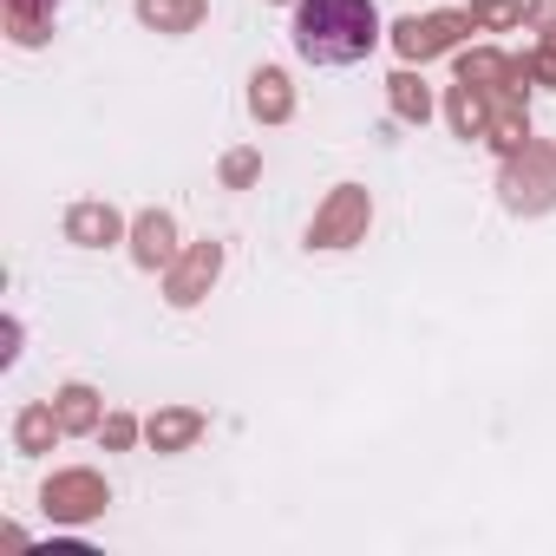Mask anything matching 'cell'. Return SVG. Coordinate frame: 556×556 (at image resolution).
<instances>
[{"label": "cell", "mask_w": 556, "mask_h": 556, "mask_svg": "<svg viewBox=\"0 0 556 556\" xmlns=\"http://www.w3.org/2000/svg\"><path fill=\"white\" fill-rule=\"evenodd\" d=\"M471 21H497V27H510V21H523V8H517V0H471Z\"/></svg>", "instance_id": "2e32d148"}, {"label": "cell", "mask_w": 556, "mask_h": 556, "mask_svg": "<svg viewBox=\"0 0 556 556\" xmlns=\"http://www.w3.org/2000/svg\"><path fill=\"white\" fill-rule=\"evenodd\" d=\"M361 229H367V190H354V184H348V190H334V197H328V210L315 216L308 242H315V249H341V242H354Z\"/></svg>", "instance_id": "7a4b0ae2"}, {"label": "cell", "mask_w": 556, "mask_h": 556, "mask_svg": "<svg viewBox=\"0 0 556 556\" xmlns=\"http://www.w3.org/2000/svg\"><path fill=\"white\" fill-rule=\"evenodd\" d=\"M458 27H471V14H413V21H400L393 27V47L406 53V60H432V53H445L452 40H458Z\"/></svg>", "instance_id": "3957f363"}, {"label": "cell", "mask_w": 556, "mask_h": 556, "mask_svg": "<svg viewBox=\"0 0 556 556\" xmlns=\"http://www.w3.org/2000/svg\"><path fill=\"white\" fill-rule=\"evenodd\" d=\"M216 268H223V249H216V242H197V249L170 268V302H177V308L203 302V289L216 282Z\"/></svg>", "instance_id": "5b68a950"}, {"label": "cell", "mask_w": 556, "mask_h": 556, "mask_svg": "<svg viewBox=\"0 0 556 556\" xmlns=\"http://www.w3.org/2000/svg\"><path fill=\"white\" fill-rule=\"evenodd\" d=\"M138 14H144V27H157V34H190V27L203 21V0H138Z\"/></svg>", "instance_id": "52a82bcc"}, {"label": "cell", "mask_w": 556, "mask_h": 556, "mask_svg": "<svg viewBox=\"0 0 556 556\" xmlns=\"http://www.w3.org/2000/svg\"><path fill=\"white\" fill-rule=\"evenodd\" d=\"M144 432H151V445H157V452H177V445H190V439L203 432V419H197V413H157Z\"/></svg>", "instance_id": "7c38bea8"}, {"label": "cell", "mask_w": 556, "mask_h": 556, "mask_svg": "<svg viewBox=\"0 0 556 556\" xmlns=\"http://www.w3.org/2000/svg\"><path fill=\"white\" fill-rule=\"evenodd\" d=\"M60 426H66V432H92V426H99L92 387H66V393H60Z\"/></svg>", "instance_id": "4fadbf2b"}, {"label": "cell", "mask_w": 556, "mask_h": 556, "mask_svg": "<svg viewBox=\"0 0 556 556\" xmlns=\"http://www.w3.org/2000/svg\"><path fill=\"white\" fill-rule=\"evenodd\" d=\"M452 125H458L465 138H484V131H491V105H484V86H471V79H465V86L452 92Z\"/></svg>", "instance_id": "ba28073f"}, {"label": "cell", "mask_w": 556, "mask_h": 556, "mask_svg": "<svg viewBox=\"0 0 556 556\" xmlns=\"http://www.w3.org/2000/svg\"><path fill=\"white\" fill-rule=\"evenodd\" d=\"M380 40L374 0H295V53L308 66H354Z\"/></svg>", "instance_id": "6da1fadb"}, {"label": "cell", "mask_w": 556, "mask_h": 556, "mask_svg": "<svg viewBox=\"0 0 556 556\" xmlns=\"http://www.w3.org/2000/svg\"><path fill=\"white\" fill-rule=\"evenodd\" d=\"M249 105H255V118H289V79L275 73V66H262V73H255Z\"/></svg>", "instance_id": "8fae6325"}, {"label": "cell", "mask_w": 556, "mask_h": 556, "mask_svg": "<svg viewBox=\"0 0 556 556\" xmlns=\"http://www.w3.org/2000/svg\"><path fill=\"white\" fill-rule=\"evenodd\" d=\"M8 21H14V40L40 47L47 40V0H8Z\"/></svg>", "instance_id": "5bb4252c"}, {"label": "cell", "mask_w": 556, "mask_h": 556, "mask_svg": "<svg viewBox=\"0 0 556 556\" xmlns=\"http://www.w3.org/2000/svg\"><path fill=\"white\" fill-rule=\"evenodd\" d=\"M66 236L86 242V249H105V242H118V210L112 203H79L66 216Z\"/></svg>", "instance_id": "8992f818"}, {"label": "cell", "mask_w": 556, "mask_h": 556, "mask_svg": "<svg viewBox=\"0 0 556 556\" xmlns=\"http://www.w3.org/2000/svg\"><path fill=\"white\" fill-rule=\"evenodd\" d=\"M138 262L144 268H157V262H170V216L164 210H151V216H138Z\"/></svg>", "instance_id": "30bf717a"}, {"label": "cell", "mask_w": 556, "mask_h": 556, "mask_svg": "<svg viewBox=\"0 0 556 556\" xmlns=\"http://www.w3.org/2000/svg\"><path fill=\"white\" fill-rule=\"evenodd\" d=\"M60 432H66V426H60V406H27V413H21V426H14L21 452H47Z\"/></svg>", "instance_id": "9c48e42d"}, {"label": "cell", "mask_w": 556, "mask_h": 556, "mask_svg": "<svg viewBox=\"0 0 556 556\" xmlns=\"http://www.w3.org/2000/svg\"><path fill=\"white\" fill-rule=\"evenodd\" d=\"M47 510L66 517V523H79V517L105 510V484H99L92 471H60V478L47 484Z\"/></svg>", "instance_id": "277c9868"}, {"label": "cell", "mask_w": 556, "mask_h": 556, "mask_svg": "<svg viewBox=\"0 0 556 556\" xmlns=\"http://www.w3.org/2000/svg\"><path fill=\"white\" fill-rule=\"evenodd\" d=\"M393 105H400V118H426V112H432V99H426V86H419L413 73L393 79Z\"/></svg>", "instance_id": "9a60e30c"}, {"label": "cell", "mask_w": 556, "mask_h": 556, "mask_svg": "<svg viewBox=\"0 0 556 556\" xmlns=\"http://www.w3.org/2000/svg\"><path fill=\"white\" fill-rule=\"evenodd\" d=\"M99 432H105V445H125V439H131V419H105Z\"/></svg>", "instance_id": "ac0fdd59"}, {"label": "cell", "mask_w": 556, "mask_h": 556, "mask_svg": "<svg viewBox=\"0 0 556 556\" xmlns=\"http://www.w3.org/2000/svg\"><path fill=\"white\" fill-rule=\"evenodd\" d=\"M223 177H229V184H249V177H255V157H249V151H242V157H229V164H223Z\"/></svg>", "instance_id": "e0dca14e"}]
</instances>
